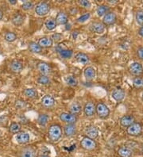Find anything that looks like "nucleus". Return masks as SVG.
I'll use <instances>...</instances> for the list:
<instances>
[{
	"label": "nucleus",
	"mask_w": 143,
	"mask_h": 157,
	"mask_svg": "<svg viewBox=\"0 0 143 157\" xmlns=\"http://www.w3.org/2000/svg\"><path fill=\"white\" fill-rule=\"evenodd\" d=\"M63 135L61 126L58 124L51 125L48 129V136L51 141L57 142L60 140Z\"/></svg>",
	"instance_id": "f257e3e1"
},
{
	"label": "nucleus",
	"mask_w": 143,
	"mask_h": 157,
	"mask_svg": "<svg viewBox=\"0 0 143 157\" xmlns=\"http://www.w3.org/2000/svg\"><path fill=\"white\" fill-rule=\"evenodd\" d=\"M95 114L99 118L106 119L110 115V109L103 103H98L95 106Z\"/></svg>",
	"instance_id": "f03ea898"
},
{
	"label": "nucleus",
	"mask_w": 143,
	"mask_h": 157,
	"mask_svg": "<svg viewBox=\"0 0 143 157\" xmlns=\"http://www.w3.org/2000/svg\"><path fill=\"white\" fill-rule=\"evenodd\" d=\"M51 9L50 4L47 2H41L37 3L34 7L36 14L40 17H44L49 13Z\"/></svg>",
	"instance_id": "7ed1b4c3"
},
{
	"label": "nucleus",
	"mask_w": 143,
	"mask_h": 157,
	"mask_svg": "<svg viewBox=\"0 0 143 157\" xmlns=\"http://www.w3.org/2000/svg\"><path fill=\"white\" fill-rule=\"evenodd\" d=\"M80 147L86 151H93L97 148V143L95 140L84 136L80 141Z\"/></svg>",
	"instance_id": "20e7f679"
},
{
	"label": "nucleus",
	"mask_w": 143,
	"mask_h": 157,
	"mask_svg": "<svg viewBox=\"0 0 143 157\" xmlns=\"http://www.w3.org/2000/svg\"><path fill=\"white\" fill-rule=\"evenodd\" d=\"M142 126L138 122H134L133 124L126 128V133L129 136H138L142 133Z\"/></svg>",
	"instance_id": "39448f33"
},
{
	"label": "nucleus",
	"mask_w": 143,
	"mask_h": 157,
	"mask_svg": "<svg viewBox=\"0 0 143 157\" xmlns=\"http://www.w3.org/2000/svg\"><path fill=\"white\" fill-rule=\"evenodd\" d=\"M18 157H37V150L33 146H26L20 150Z\"/></svg>",
	"instance_id": "423d86ee"
},
{
	"label": "nucleus",
	"mask_w": 143,
	"mask_h": 157,
	"mask_svg": "<svg viewBox=\"0 0 143 157\" xmlns=\"http://www.w3.org/2000/svg\"><path fill=\"white\" fill-rule=\"evenodd\" d=\"M105 26L102 22L100 21H93L91 25H89V29L91 33H97V34H102L105 32Z\"/></svg>",
	"instance_id": "0eeeda50"
},
{
	"label": "nucleus",
	"mask_w": 143,
	"mask_h": 157,
	"mask_svg": "<svg viewBox=\"0 0 143 157\" xmlns=\"http://www.w3.org/2000/svg\"><path fill=\"white\" fill-rule=\"evenodd\" d=\"M60 121L66 124H75L77 121V116L72 114L70 113L63 112L59 116Z\"/></svg>",
	"instance_id": "6e6552de"
},
{
	"label": "nucleus",
	"mask_w": 143,
	"mask_h": 157,
	"mask_svg": "<svg viewBox=\"0 0 143 157\" xmlns=\"http://www.w3.org/2000/svg\"><path fill=\"white\" fill-rule=\"evenodd\" d=\"M129 71L130 74L135 76H141L143 74L142 64L138 62L132 63L129 67Z\"/></svg>",
	"instance_id": "1a4fd4ad"
},
{
	"label": "nucleus",
	"mask_w": 143,
	"mask_h": 157,
	"mask_svg": "<svg viewBox=\"0 0 143 157\" xmlns=\"http://www.w3.org/2000/svg\"><path fill=\"white\" fill-rule=\"evenodd\" d=\"M117 21V16L114 12H108L106 15L102 17V24L105 26H110V25H114Z\"/></svg>",
	"instance_id": "9d476101"
},
{
	"label": "nucleus",
	"mask_w": 143,
	"mask_h": 157,
	"mask_svg": "<svg viewBox=\"0 0 143 157\" xmlns=\"http://www.w3.org/2000/svg\"><path fill=\"white\" fill-rule=\"evenodd\" d=\"M37 71L43 76H48L52 72V68L48 63L39 62L37 65Z\"/></svg>",
	"instance_id": "9b49d317"
},
{
	"label": "nucleus",
	"mask_w": 143,
	"mask_h": 157,
	"mask_svg": "<svg viewBox=\"0 0 143 157\" xmlns=\"http://www.w3.org/2000/svg\"><path fill=\"white\" fill-rule=\"evenodd\" d=\"M135 122V118L133 115L127 114L122 116L119 120V123L121 126L124 127V128H128L129 126L131 125Z\"/></svg>",
	"instance_id": "f8f14e48"
},
{
	"label": "nucleus",
	"mask_w": 143,
	"mask_h": 157,
	"mask_svg": "<svg viewBox=\"0 0 143 157\" xmlns=\"http://www.w3.org/2000/svg\"><path fill=\"white\" fill-rule=\"evenodd\" d=\"M83 113L86 117H92L95 114V105L92 102H87L83 107Z\"/></svg>",
	"instance_id": "ddd939ff"
},
{
	"label": "nucleus",
	"mask_w": 143,
	"mask_h": 157,
	"mask_svg": "<svg viewBox=\"0 0 143 157\" xmlns=\"http://www.w3.org/2000/svg\"><path fill=\"white\" fill-rule=\"evenodd\" d=\"M125 95H126L125 91L122 88H116L113 91L112 94H111V97L117 103H121L125 99Z\"/></svg>",
	"instance_id": "4468645a"
},
{
	"label": "nucleus",
	"mask_w": 143,
	"mask_h": 157,
	"mask_svg": "<svg viewBox=\"0 0 143 157\" xmlns=\"http://www.w3.org/2000/svg\"><path fill=\"white\" fill-rule=\"evenodd\" d=\"M55 103H56V101L51 95H44V97L41 99V105L44 108H52L55 106Z\"/></svg>",
	"instance_id": "2eb2a0df"
},
{
	"label": "nucleus",
	"mask_w": 143,
	"mask_h": 157,
	"mask_svg": "<svg viewBox=\"0 0 143 157\" xmlns=\"http://www.w3.org/2000/svg\"><path fill=\"white\" fill-rule=\"evenodd\" d=\"M85 134L87 137L95 140L99 136V130L94 125H89L85 129Z\"/></svg>",
	"instance_id": "dca6fc26"
},
{
	"label": "nucleus",
	"mask_w": 143,
	"mask_h": 157,
	"mask_svg": "<svg viewBox=\"0 0 143 157\" xmlns=\"http://www.w3.org/2000/svg\"><path fill=\"white\" fill-rule=\"evenodd\" d=\"M56 25H66L68 22V16L64 11L58 12L57 15H56V18H55Z\"/></svg>",
	"instance_id": "f3484780"
},
{
	"label": "nucleus",
	"mask_w": 143,
	"mask_h": 157,
	"mask_svg": "<svg viewBox=\"0 0 143 157\" xmlns=\"http://www.w3.org/2000/svg\"><path fill=\"white\" fill-rule=\"evenodd\" d=\"M76 131L77 129L75 124H66L64 127V133L68 137L75 136Z\"/></svg>",
	"instance_id": "a211bd4d"
},
{
	"label": "nucleus",
	"mask_w": 143,
	"mask_h": 157,
	"mask_svg": "<svg viewBox=\"0 0 143 157\" xmlns=\"http://www.w3.org/2000/svg\"><path fill=\"white\" fill-rule=\"evenodd\" d=\"M83 76L85 77L86 80L87 81H91L96 76V72L95 69L93 67H87L83 71Z\"/></svg>",
	"instance_id": "6ab92c4d"
},
{
	"label": "nucleus",
	"mask_w": 143,
	"mask_h": 157,
	"mask_svg": "<svg viewBox=\"0 0 143 157\" xmlns=\"http://www.w3.org/2000/svg\"><path fill=\"white\" fill-rule=\"evenodd\" d=\"M40 46L42 48V49H48V48H51L53 45V41L51 39V37H43L38 40V42H37Z\"/></svg>",
	"instance_id": "aec40b11"
},
{
	"label": "nucleus",
	"mask_w": 143,
	"mask_h": 157,
	"mask_svg": "<svg viewBox=\"0 0 143 157\" xmlns=\"http://www.w3.org/2000/svg\"><path fill=\"white\" fill-rule=\"evenodd\" d=\"M29 139L30 137H29V133L25 132H20L16 135V140L20 144H25L29 143Z\"/></svg>",
	"instance_id": "412c9836"
},
{
	"label": "nucleus",
	"mask_w": 143,
	"mask_h": 157,
	"mask_svg": "<svg viewBox=\"0 0 143 157\" xmlns=\"http://www.w3.org/2000/svg\"><path fill=\"white\" fill-rule=\"evenodd\" d=\"M10 69L14 73H20L23 70V65L19 60H13L10 64Z\"/></svg>",
	"instance_id": "4be33fe9"
},
{
	"label": "nucleus",
	"mask_w": 143,
	"mask_h": 157,
	"mask_svg": "<svg viewBox=\"0 0 143 157\" xmlns=\"http://www.w3.org/2000/svg\"><path fill=\"white\" fill-rule=\"evenodd\" d=\"M58 54L63 59H70L73 55V52L71 49H62V48H57L56 49Z\"/></svg>",
	"instance_id": "5701e85b"
},
{
	"label": "nucleus",
	"mask_w": 143,
	"mask_h": 157,
	"mask_svg": "<svg viewBox=\"0 0 143 157\" xmlns=\"http://www.w3.org/2000/svg\"><path fill=\"white\" fill-rule=\"evenodd\" d=\"M75 60L77 61L79 64H87L90 61V58L87 54L83 53V52H78L77 54L75 56Z\"/></svg>",
	"instance_id": "b1692460"
},
{
	"label": "nucleus",
	"mask_w": 143,
	"mask_h": 157,
	"mask_svg": "<svg viewBox=\"0 0 143 157\" xmlns=\"http://www.w3.org/2000/svg\"><path fill=\"white\" fill-rule=\"evenodd\" d=\"M11 21L12 23L16 26H21V25H23L24 21H25V17L20 13H18V14L17 13L12 17Z\"/></svg>",
	"instance_id": "393cba45"
},
{
	"label": "nucleus",
	"mask_w": 143,
	"mask_h": 157,
	"mask_svg": "<svg viewBox=\"0 0 143 157\" xmlns=\"http://www.w3.org/2000/svg\"><path fill=\"white\" fill-rule=\"evenodd\" d=\"M28 48H29V50L31 52L36 53V54L41 53V52H42V48L37 42H35V41H30L28 44Z\"/></svg>",
	"instance_id": "a878e982"
},
{
	"label": "nucleus",
	"mask_w": 143,
	"mask_h": 157,
	"mask_svg": "<svg viewBox=\"0 0 143 157\" xmlns=\"http://www.w3.org/2000/svg\"><path fill=\"white\" fill-rule=\"evenodd\" d=\"M132 154L133 152L130 148L126 146H122L118 149V155L120 157H131Z\"/></svg>",
	"instance_id": "bb28decb"
},
{
	"label": "nucleus",
	"mask_w": 143,
	"mask_h": 157,
	"mask_svg": "<svg viewBox=\"0 0 143 157\" xmlns=\"http://www.w3.org/2000/svg\"><path fill=\"white\" fill-rule=\"evenodd\" d=\"M23 94L25 97L29 98L30 99H37V96H38L37 90L34 89V88H26V89L24 90Z\"/></svg>",
	"instance_id": "cd10ccee"
},
{
	"label": "nucleus",
	"mask_w": 143,
	"mask_h": 157,
	"mask_svg": "<svg viewBox=\"0 0 143 157\" xmlns=\"http://www.w3.org/2000/svg\"><path fill=\"white\" fill-rule=\"evenodd\" d=\"M81 110V106H80L78 103H73L72 104H71V106L69 107V113L75 115V116H77L78 114H80Z\"/></svg>",
	"instance_id": "c85d7f7f"
},
{
	"label": "nucleus",
	"mask_w": 143,
	"mask_h": 157,
	"mask_svg": "<svg viewBox=\"0 0 143 157\" xmlns=\"http://www.w3.org/2000/svg\"><path fill=\"white\" fill-rule=\"evenodd\" d=\"M108 12H110V7L106 5H100L96 9V14L99 17H103Z\"/></svg>",
	"instance_id": "c756f323"
},
{
	"label": "nucleus",
	"mask_w": 143,
	"mask_h": 157,
	"mask_svg": "<svg viewBox=\"0 0 143 157\" xmlns=\"http://www.w3.org/2000/svg\"><path fill=\"white\" fill-rule=\"evenodd\" d=\"M44 26L46 27L48 30H53L54 29H56L57 25H56L55 19H53L52 17H49L44 21Z\"/></svg>",
	"instance_id": "7c9ffc66"
},
{
	"label": "nucleus",
	"mask_w": 143,
	"mask_h": 157,
	"mask_svg": "<svg viewBox=\"0 0 143 157\" xmlns=\"http://www.w3.org/2000/svg\"><path fill=\"white\" fill-rule=\"evenodd\" d=\"M21 125L18 122H12L9 127V131L12 134H17L21 132Z\"/></svg>",
	"instance_id": "2f4dec72"
},
{
	"label": "nucleus",
	"mask_w": 143,
	"mask_h": 157,
	"mask_svg": "<svg viewBox=\"0 0 143 157\" xmlns=\"http://www.w3.org/2000/svg\"><path fill=\"white\" fill-rule=\"evenodd\" d=\"M133 86L134 87V88H136V89H143L142 76H136V77L133 80Z\"/></svg>",
	"instance_id": "473e14b6"
},
{
	"label": "nucleus",
	"mask_w": 143,
	"mask_h": 157,
	"mask_svg": "<svg viewBox=\"0 0 143 157\" xmlns=\"http://www.w3.org/2000/svg\"><path fill=\"white\" fill-rule=\"evenodd\" d=\"M65 82L66 84H68L70 87H76L78 84V81L76 80V78L72 75H68L65 77Z\"/></svg>",
	"instance_id": "72a5a7b5"
},
{
	"label": "nucleus",
	"mask_w": 143,
	"mask_h": 157,
	"mask_svg": "<svg viewBox=\"0 0 143 157\" xmlns=\"http://www.w3.org/2000/svg\"><path fill=\"white\" fill-rule=\"evenodd\" d=\"M37 83L40 85L46 86L50 84V79L48 76H43V75H40L38 78H37Z\"/></svg>",
	"instance_id": "f704fd0d"
},
{
	"label": "nucleus",
	"mask_w": 143,
	"mask_h": 157,
	"mask_svg": "<svg viewBox=\"0 0 143 157\" xmlns=\"http://www.w3.org/2000/svg\"><path fill=\"white\" fill-rule=\"evenodd\" d=\"M4 39L7 42H14L17 39V35L14 33H13V32H7V33H5Z\"/></svg>",
	"instance_id": "c9c22d12"
},
{
	"label": "nucleus",
	"mask_w": 143,
	"mask_h": 157,
	"mask_svg": "<svg viewBox=\"0 0 143 157\" xmlns=\"http://www.w3.org/2000/svg\"><path fill=\"white\" fill-rule=\"evenodd\" d=\"M48 116L47 114H40L37 118V122L41 126H45L48 121Z\"/></svg>",
	"instance_id": "e433bc0d"
},
{
	"label": "nucleus",
	"mask_w": 143,
	"mask_h": 157,
	"mask_svg": "<svg viewBox=\"0 0 143 157\" xmlns=\"http://www.w3.org/2000/svg\"><path fill=\"white\" fill-rule=\"evenodd\" d=\"M135 20L139 25H143V10H138L136 12Z\"/></svg>",
	"instance_id": "4c0bfd02"
},
{
	"label": "nucleus",
	"mask_w": 143,
	"mask_h": 157,
	"mask_svg": "<svg viewBox=\"0 0 143 157\" xmlns=\"http://www.w3.org/2000/svg\"><path fill=\"white\" fill-rule=\"evenodd\" d=\"M90 17H91V14L90 13H84V14H82L81 16H79L78 17L76 21H77L78 23H84L85 21H87L90 18Z\"/></svg>",
	"instance_id": "58836bf2"
},
{
	"label": "nucleus",
	"mask_w": 143,
	"mask_h": 157,
	"mask_svg": "<svg viewBox=\"0 0 143 157\" xmlns=\"http://www.w3.org/2000/svg\"><path fill=\"white\" fill-rule=\"evenodd\" d=\"M14 106L18 110H23V109H25L26 107V103L24 100L18 99V100H16L15 103H14Z\"/></svg>",
	"instance_id": "ea45409f"
},
{
	"label": "nucleus",
	"mask_w": 143,
	"mask_h": 157,
	"mask_svg": "<svg viewBox=\"0 0 143 157\" xmlns=\"http://www.w3.org/2000/svg\"><path fill=\"white\" fill-rule=\"evenodd\" d=\"M33 6H34V4H33V2H30V1H27V2H25L22 5H21V9L25 11H27V10H31V9H33Z\"/></svg>",
	"instance_id": "a19ab883"
},
{
	"label": "nucleus",
	"mask_w": 143,
	"mask_h": 157,
	"mask_svg": "<svg viewBox=\"0 0 143 157\" xmlns=\"http://www.w3.org/2000/svg\"><path fill=\"white\" fill-rule=\"evenodd\" d=\"M78 3L80 6L85 8V9H90L91 6V3L90 1H87V0H79L78 1Z\"/></svg>",
	"instance_id": "79ce46f5"
},
{
	"label": "nucleus",
	"mask_w": 143,
	"mask_h": 157,
	"mask_svg": "<svg viewBox=\"0 0 143 157\" xmlns=\"http://www.w3.org/2000/svg\"><path fill=\"white\" fill-rule=\"evenodd\" d=\"M62 37H63V36H62L61 33H54V34L52 35V37H51V39L52 40V41H55V42H59L60 41H61Z\"/></svg>",
	"instance_id": "37998d69"
},
{
	"label": "nucleus",
	"mask_w": 143,
	"mask_h": 157,
	"mask_svg": "<svg viewBox=\"0 0 143 157\" xmlns=\"http://www.w3.org/2000/svg\"><path fill=\"white\" fill-rule=\"evenodd\" d=\"M137 56L140 60H143V47H140L137 49Z\"/></svg>",
	"instance_id": "c03bdc74"
},
{
	"label": "nucleus",
	"mask_w": 143,
	"mask_h": 157,
	"mask_svg": "<svg viewBox=\"0 0 143 157\" xmlns=\"http://www.w3.org/2000/svg\"><path fill=\"white\" fill-rule=\"evenodd\" d=\"M138 34H139L141 37H143V25L141 26V28H140L139 30H138Z\"/></svg>",
	"instance_id": "a18cd8bd"
},
{
	"label": "nucleus",
	"mask_w": 143,
	"mask_h": 157,
	"mask_svg": "<svg viewBox=\"0 0 143 157\" xmlns=\"http://www.w3.org/2000/svg\"><path fill=\"white\" fill-rule=\"evenodd\" d=\"M9 2H10L11 5H14V4L17 3V1H16V0H9Z\"/></svg>",
	"instance_id": "49530a36"
},
{
	"label": "nucleus",
	"mask_w": 143,
	"mask_h": 157,
	"mask_svg": "<svg viewBox=\"0 0 143 157\" xmlns=\"http://www.w3.org/2000/svg\"><path fill=\"white\" fill-rule=\"evenodd\" d=\"M2 17H3V12L0 10V21L2 19Z\"/></svg>",
	"instance_id": "de8ad7c7"
},
{
	"label": "nucleus",
	"mask_w": 143,
	"mask_h": 157,
	"mask_svg": "<svg viewBox=\"0 0 143 157\" xmlns=\"http://www.w3.org/2000/svg\"><path fill=\"white\" fill-rule=\"evenodd\" d=\"M37 157H49L48 155H38Z\"/></svg>",
	"instance_id": "09e8293b"
},
{
	"label": "nucleus",
	"mask_w": 143,
	"mask_h": 157,
	"mask_svg": "<svg viewBox=\"0 0 143 157\" xmlns=\"http://www.w3.org/2000/svg\"><path fill=\"white\" fill-rule=\"evenodd\" d=\"M141 152L142 153V155H143V144H141Z\"/></svg>",
	"instance_id": "8fccbe9b"
},
{
	"label": "nucleus",
	"mask_w": 143,
	"mask_h": 157,
	"mask_svg": "<svg viewBox=\"0 0 143 157\" xmlns=\"http://www.w3.org/2000/svg\"><path fill=\"white\" fill-rule=\"evenodd\" d=\"M141 99H142V101H143V92H142V95H141Z\"/></svg>",
	"instance_id": "3c124183"
}]
</instances>
